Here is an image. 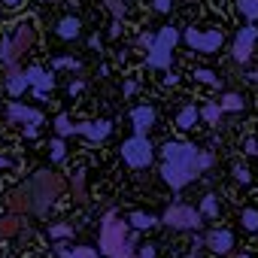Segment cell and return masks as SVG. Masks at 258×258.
Here are the masks:
<instances>
[{
    "label": "cell",
    "mask_w": 258,
    "mask_h": 258,
    "mask_svg": "<svg viewBox=\"0 0 258 258\" xmlns=\"http://www.w3.org/2000/svg\"><path fill=\"white\" fill-rule=\"evenodd\" d=\"M64 188H67V182H64V176H58V173H49V170H40V173H34V179L28 182V195H31V213H37V216H43L61 195H64Z\"/></svg>",
    "instance_id": "cell-1"
},
{
    "label": "cell",
    "mask_w": 258,
    "mask_h": 258,
    "mask_svg": "<svg viewBox=\"0 0 258 258\" xmlns=\"http://www.w3.org/2000/svg\"><path fill=\"white\" fill-rule=\"evenodd\" d=\"M134 237L127 234V222H118L115 213H106L100 228V249L109 258H134Z\"/></svg>",
    "instance_id": "cell-2"
},
{
    "label": "cell",
    "mask_w": 258,
    "mask_h": 258,
    "mask_svg": "<svg viewBox=\"0 0 258 258\" xmlns=\"http://www.w3.org/2000/svg\"><path fill=\"white\" fill-rule=\"evenodd\" d=\"M179 40V34H176V28H161V34L152 40V46H149V67L152 70H167L170 67V52H173V43Z\"/></svg>",
    "instance_id": "cell-3"
},
{
    "label": "cell",
    "mask_w": 258,
    "mask_h": 258,
    "mask_svg": "<svg viewBox=\"0 0 258 258\" xmlns=\"http://www.w3.org/2000/svg\"><path fill=\"white\" fill-rule=\"evenodd\" d=\"M121 158L127 167H134V170H143L152 164V143L146 140V134H137L131 140H124L121 143Z\"/></svg>",
    "instance_id": "cell-4"
},
{
    "label": "cell",
    "mask_w": 258,
    "mask_h": 258,
    "mask_svg": "<svg viewBox=\"0 0 258 258\" xmlns=\"http://www.w3.org/2000/svg\"><path fill=\"white\" fill-rule=\"evenodd\" d=\"M161 222L173 231H191V228H201V213L195 207H185V204H173L167 207V213L161 216Z\"/></svg>",
    "instance_id": "cell-5"
},
{
    "label": "cell",
    "mask_w": 258,
    "mask_h": 258,
    "mask_svg": "<svg viewBox=\"0 0 258 258\" xmlns=\"http://www.w3.org/2000/svg\"><path fill=\"white\" fill-rule=\"evenodd\" d=\"M182 40H185L195 52H204V55H213V52H219V46H222V34H219V31H201V28H185Z\"/></svg>",
    "instance_id": "cell-6"
},
{
    "label": "cell",
    "mask_w": 258,
    "mask_h": 258,
    "mask_svg": "<svg viewBox=\"0 0 258 258\" xmlns=\"http://www.w3.org/2000/svg\"><path fill=\"white\" fill-rule=\"evenodd\" d=\"M161 176H164V182L170 185V188H185L195 176H201V170L195 167V164H173V161H164V167H161Z\"/></svg>",
    "instance_id": "cell-7"
},
{
    "label": "cell",
    "mask_w": 258,
    "mask_h": 258,
    "mask_svg": "<svg viewBox=\"0 0 258 258\" xmlns=\"http://www.w3.org/2000/svg\"><path fill=\"white\" fill-rule=\"evenodd\" d=\"M255 43H258V28L249 22L246 28H240L237 31V37H234V61L237 64H246L249 58H252V52H255Z\"/></svg>",
    "instance_id": "cell-8"
},
{
    "label": "cell",
    "mask_w": 258,
    "mask_h": 258,
    "mask_svg": "<svg viewBox=\"0 0 258 258\" xmlns=\"http://www.w3.org/2000/svg\"><path fill=\"white\" fill-rule=\"evenodd\" d=\"M198 152H201V149L191 146V143H164V146H161L164 161H173V164H195Z\"/></svg>",
    "instance_id": "cell-9"
},
{
    "label": "cell",
    "mask_w": 258,
    "mask_h": 258,
    "mask_svg": "<svg viewBox=\"0 0 258 258\" xmlns=\"http://www.w3.org/2000/svg\"><path fill=\"white\" fill-rule=\"evenodd\" d=\"M13 52H16V58H22L34 43H37V28L31 25V22H22V25H16V31H13Z\"/></svg>",
    "instance_id": "cell-10"
},
{
    "label": "cell",
    "mask_w": 258,
    "mask_h": 258,
    "mask_svg": "<svg viewBox=\"0 0 258 258\" xmlns=\"http://www.w3.org/2000/svg\"><path fill=\"white\" fill-rule=\"evenodd\" d=\"M76 134H82V137H88V140L100 143V140H106V137L112 134V121H109V118H97V121H79V124H76Z\"/></svg>",
    "instance_id": "cell-11"
},
{
    "label": "cell",
    "mask_w": 258,
    "mask_h": 258,
    "mask_svg": "<svg viewBox=\"0 0 258 258\" xmlns=\"http://www.w3.org/2000/svg\"><path fill=\"white\" fill-rule=\"evenodd\" d=\"M25 73H28V82H31V88H34L37 100H46V91H49V88H55V76H52V73H46L43 67H28Z\"/></svg>",
    "instance_id": "cell-12"
},
{
    "label": "cell",
    "mask_w": 258,
    "mask_h": 258,
    "mask_svg": "<svg viewBox=\"0 0 258 258\" xmlns=\"http://www.w3.org/2000/svg\"><path fill=\"white\" fill-rule=\"evenodd\" d=\"M7 91L13 94V97H19V94H25L28 88H31V82H28V73L25 70H19V61L16 64H7Z\"/></svg>",
    "instance_id": "cell-13"
},
{
    "label": "cell",
    "mask_w": 258,
    "mask_h": 258,
    "mask_svg": "<svg viewBox=\"0 0 258 258\" xmlns=\"http://www.w3.org/2000/svg\"><path fill=\"white\" fill-rule=\"evenodd\" d=\"M7 115H10V121H22V124H34V127L43 124V112L40 109H31L25 103H10Z\"/></svg>",
    "instance_id": "cell-14"
},
{
    "label": "cell",
    "mask_w": 258,
    "mask_h": 258,
    "mask_svg": "<svg viewBox=\"0 0 258 258\" xmlns=\"http://www.w3.org/2000/svg\"><path fill=\"white\" fill-rule=\"evenodd\" d=\"M204 243H207V249H213V252L225 255V252H231V249H234V234H231V231H225V228H219V231H210Z\"/></svg>",
    "instance_id": "cell-15"
},
{
    "label": "cell",
    "mask_w": 258,
    "mask_h": 258,
    "mask_svg": "<svg viewBox=\"0 0 258 258\" xmlns=\"http://www.w3.org/2000/svg\"><path fill=\"white\" fill-rule=\"evenodd\" d=\"M7 207H10V213H31V195H28V185H22V188H16V191H10L7 195Z\"/></svg>",
    "instance_id": "cell-16"
},
{
    "label": "cell",
    "mask_w": 258,
    "mask_h": 258,
    "mask_svg": "<svg viewBox=\"0 0 258 258\" xmlns=\"http://www.w3.org/2000/svg\"><path fill=\"white\" fill-rule=\"evenodd\" d=\"M131 124L137 127V134H146L149 127L155 124V109H152V106H137V109H131Z\"/></svg>",
    "instance_id": "cell-17"
},
{
    "label": "cell",
    "mask_w": 258,
    "mask_h": 258,
    "mask_svg": "<svg viewBox=\"0 0 258 258\" xmlns=\"http://www.w3.org/2000/svg\"><path fill=\"white\" fill-rule=\"evenodd\" d=\"M79 31H82V22H79L76 16H64V19L55 25V34H58L61 40H76Z\"/></svg>",
    "instance_id": "cell-18"
},
{
    "label": "cell",
    "mask_w": 258,
    "mask_h": 258,
    "mask_svg": "<svg viewBox=\"0 0 258 258\" xmlns=\"http://www.w3.org/2000/svg\"><path fill=\"white\" fill-rule=\"evenodd\" d=\"M58 258H97V249L91 246H67V243H58Z\"/></svg>",
    "instance_id": "cell-19"
},
{
    "label": "cell",
    "mask_w": 258,
    "mask_h": 258,
    "mask_svg": "<svg viewBox=\"0 0 258 258\" xmlns=\"http://www.w3.org/2000/svg\"><path fill=\"white\" fill-rule=\"evenodd\" d=\"M22 231V216L19 213H4L0 216V237H16Z\"/></svg>",
    "instance_id": "cell-20"
},
{
    "label": "cell",
    "mask_w": 258,
    "mask_h": 258,
    "mask_svg": "<svg viewBox=\"0 0 258 258\" xmlns=\"http://www.w3.org/2000/svg\"><path fill=\"white\" fill-rule=\"evenodd\" d=\"M198 118H201V109H198V106H185V109H179V115H176V127H179V131H188V127H195Z\"/></svg>",
    "instance_id": "cell-21"
},
{
    "label": "cell",
    "mask_w": 258,
    "mask_h": 258,
    "mask_svg": "<svg viewBox=\"0 0 258 258\" xmlns=\"http://www.w3.org/2000/svg\"><path fill=\"white\" fill-rule=\"evenodd\" d=\"M127 225H131L134 231H149V228L158 225V219L149 216V213H131V216H127Z\"/></svg>",
    "instance_id": "cell-22"
},
{
    "label": "cell",
    "mask_w": 258,
    "mask_h": 258,
    "mask_svg": "<svg viewBox=\"0 0 258 258\" xmlns=\"http://www.w3.org/2000/svg\"><path fill=\"white\" fill-rule=\"evenodd\" d=\"M219 106H222V112H240L246 103H243V94H237V91H228V94L219 100Z\"/></svg>",
    "instance_id": "cell-23"
},
{
    "label": "cell",
    "mask_w": 258,
    "mask_h": 258,
    "mask_svg": "<svg viewBox=\"0 0 258 258\" xmlns=\"http://www.w3.org/2000/svg\"><path fill=\"white\" fill-rule=\"evenodd\" d=\"M70 188H73V198L82 204V201H85V170H82V167L70 173Z\"/></svg>",
    "instance_id": "cell-24"
},
{
    "label": "cell",
    "mask_w": 258,
    "mask_h": 258,
    "mask_svg": "<svg viewBox=\"0 0 258 258\" xmlns=\"http://www.w3.org/2000/svg\"><path fill=\"white\" fill-rule=\"evenodd\" d=\"M237 13L246 22H258V0H237Z\"/></svg>",
    "instance_id": "cell-25"
},
{
    "label": "cell",
    "mask_w": 258,
    "mask_h": 258,
    "mask_svg": "<svg viewBox=\"0 0 258 258\" xmlns=\"http://www.w3.org/2000/svg\"><path fill=\"white\" fill-rule=\"evenodd\" d=\"M55 131H58V137H70V134H76V124L70 121V115H55Z\"/></svg>",
    "instance_id": "cell-26"
},
{
    "label": "cell",
    "mask_w": 258,
    "mask_h": 258,
    "mask_svg": "<svg viewBox=\"0 0 258 258\" xmlns=\"http://www.w3.org/2000/svg\"><path fill=\"white\" fill-rule=\"evenodd\" d=\"M103 7H106L115 19H124L127 10H131V0H103Z\"/></svg>",
    "instance_id": "cell-27"
},
{
    "label": "cell",
    "mask_w": 258,
    "mask_h": 258,
    "mask_svg": "<svg viewBox=\"0 0 258 258\" xmlns=\"http://www.w3.org/2000/svg\"><path fill=\"white\" fill-rule=\"evenodd\" d=\"M0 61H4V64H16V61H19L16 52H13V40H10V37L0 40Z\"/></svg>",
    "instance_id": "cell-28"
},
{
    "label": "cell",
    "mask_w": 258,
    "mask_h": 258,
    "mask_svg": "<svg viewBox=\"0 0 258 258\" xmlns=\"http://www.w3.org/2000/svg\"><path fill=\"white\" fill-rule=\"evenodd\" d=\"M201 216H216L219 213V204H216V195H204V201H201V210H198Z\"/></svg>",
    "instance_id": "cell-29"
},
{
    "label": "cell",
    "mask_w": 258,
    "mask_h": 258,
    "mask_svg": "<svg viewBox=\"0 0 258 258\" xmlns=\"http://www.w3.org/2000/svg\"><path fill=\"white\" fill-rule=\"evenodd\" d=\"M243 228L249 231V234H258V210H243Z\"/></svg>",
    "instance_id": "cell-30"
},
{
    "label": "cell",
    "mask_w": 258,
    "mask_h": 258,
    "mask_svg": "<svg viewBox=\"0 0 258 258\" xmlns=\"http://www.w3.org/2000/svg\"><path fill=\"white\" fill-rule=\"evenodd\" d=\"M49 155H52V161H55V164H61V161H64L67 149H64V140H61V137H58V140H52V146H49Z\"/></svg>",
    "instance_id": "cell-31"
},
{
    "label": "cell",
    "mask_w": 258,
    "mask_h": 258,
    "mask_svg": "<svg viewBox=\"0 0 258 258\" xmlns=\"http://www.w3.org/2000/svg\"><path fill=\"white\" fill-rule=\"evenodd\" d=\"M195 79H201L204 85H219V76H216L213 70H207V67H198V70H195Z\"/></svg>",
    "instance_id": "cell-32"
},
{
    "label": "cell",
    "mask_w": 258,
    "mask_h": 258,
    "mask_svg": "<svg viewBox=\"0 0 258 258\" xmlns=\"http://www.w3.org/2000/svg\"><path fill=\"white\" fill-rule=\"evenodd\" d=\"M49 237L52 240H67V237H73V228L70 225H52L49 228Z\"/></svg>",
    "instance_id": "cell-33"
},
{
    "label": "cell",
    "mask_w": 258,
    "mask_h": 258,
    "mask_svg": "<svg viewBox=\"0 0 258 258\" xmlns=\"http://www.w3.org/2000/svg\"><path fill=\"white\" fill-rule=\"evenodd\" d=\"M201 115H204V118H207V121L213 124V121H216V118L222 115V106H219V103H210V106H204V112H201Z\"/></svg>",
    "instance_id": "cell-34"
},
{
    "label": "cell",
    "mask_w": 258,
    "mask_h": 258,
    "mask_svg": "<svg viewBox=\"0 0 258 258\" xmlns=\"http://www.w3.org/2000/svg\"><path fill=\"white\" fill-rule=\"evenodd\" d=\"M234 179L240 182V185H249V179H252V173L243 167V164H234Z\"/></svg>",
    "instance_id": "cell-35"
},
{
    "label": "cell",
    "mask_w": 258,
    "mask_h": 258,
    "mask_svg": "<svg viewBox=\"0 0 258 258\" xmlns=\"http://www.w3.org/2000/svg\"><path fill=\"white\" fill-rule=\"evenodd\" d=\"M170 7H173V0H152V10H155V13H161V16H164V13H170Z\"/></svg>",
    "instance_id": "cell-36"
},
{
    "label": "cell",
    "mask_w": 258,
    "mask_h": 258,
    "mask_svg": "<svg viewBox=\"0 0 258 258\" xmlns=\"http://www.w3.org/2000/svg\"><path fill=\"white\" fill-rule=\"evenodd\" d=\"M55 67H73V70H79V64H76V61H70V58H58V61H55Z\"/></svg>",
    "instance_id": "cell-37"
},
{
    "label": "cell",
    "mask_w": 258,
    "mask_h": 258,
    "mask_svg": "<svg viewBox=\"0 0 258 258\" xmlns=\"http://www.w3.org/2000/svg\"><path fill=\"white\" fill-rule=\"evenodd\" d=\"M249 155H258V140H246V146H243Z\"/></svg>",
    "instance_id": "cell-38"
},
{
    "label": "cell",
    "mask_w": 258,
    "mask_h": 258,
    "mask_svg": "<svg viewBox=\"0 0 258 258\" xmlns=\"http://www.w3.org/2000/svg\"><path fill=\"white\" fill-rule=\"evenodd\" d=\"M140 258H155V246H152V243L143 246V249H140Z\"/></svg>",
    "instance_id": "cell-39"
},
{
    "label": "cell",
    "mask_w": 258,
    "mask_h": 258,
    "mask_svg": "<svg viewBox=\"0 0 258 258\" xmlns=\"http://www.w3.org/2000/svg\"><path fill=\"white\" fill-rule=\"evenodd\" d=\"M0 4H4L7 10H19V7L25 4V0H0Z\"/></svg>",
    "instance_id": "cell-40"
},
{
    "label": "cell",
    "mask_w": 258,
    "mask_h": 258,
    "mask_svg": "<svg viewBox=\"0 0 258 258\" xmlns=\"http://www.w3.org/2000/svg\"><path fill=\"white\" fill-rule=\"evenodd\" d=\"M118 34H121V19H115L112 28H109V37H118Z\"/></svg>",
    "instance_id": "cell-41"
},
{
    "label": "cell",
    "mask_w": 258,
    "mask_h": 258,
    "mask_svg": "<svg viewBox=\"0 0 258 258\" xmlns=\"http://www.w3.org/2000/svg\"><path fill=\"white\" fill-rule=\"evenodd\" d=\"M85 85H82V79H76V82H70V94H79Z\"/></svg>",
    "instance_id": "cell-42"
},
{
    "label": "cell",
    "mask_w": 258,
    "mask_h": 258,
    "mask_svg": "<svg viewBox=\"0 0 258 258\" xmlns=\"http://www.w3.org/2000/svg\"><path fill=\"white\" fill-rule=\"evenodd\" d=\"M121 91H124V97H127V94H134V91H137V82H124Z\"/></svg>",
    "instance_id": "cell-43"
},
{
    "label": "cell",
    "mask_w": 258,
    "mask_h": 258,
    "mask_svg": "<svg viewBox=\"0 0 258 258\" xmlns=\"http://www.w3.org/2000/svg\"><path fill=\"white\" fill-rule=\"evenodd\" d=\"M152 40H155L152 34H143V37H140V46H146V49H149V46H152Z\"/></svg>",
    "instance_id": "cell-44"
},
{
    "label": "cell",
    "mask_w": 258,
    "mask_h": 258,
    "mask_svg": "<svg viewBox=\"0 0 258 258\" xmlns=\"http://www.w3.org/2000/svg\"><path fill=\"white\" fill-rule=\"evenodd\" d=\"M0 167H10V161H7V158H0Z\"/></svg>",
    "instance_id": "cell-45"
},
{
    "label": "cell",
    "mask_w": 258,
    "mask_h": 258,
    "mask_svg": "<svg viewBox=\"0 0 258 258\" xmlns=\"http://www.w3.org/2000/svg\"><path fill=\"white\" fill-rule=\"evenodd\" d=\"M249 79H255V82H258V73H249Z\"/></svg>",
    "instance_id": "cell-46"
},
{
    "label": "cell",
    "mask_w": 258,
    "mask_h": 258,
    "mask_svg": "<svg viewBox=\"0 0 258 258\" xmlns=\"http://www.w3.org/2000/svg\"><path fill=\"white\" fill-rule=\"evenodd\" d=\"M237 258H252V255H237Z\"/></svg>",
    "instance_id": "cell-47"
}]
</instances>
